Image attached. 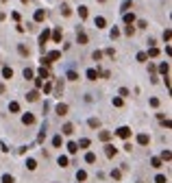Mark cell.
<instances>
[{
	"mask_svg": "<svg viewBox=\"0 0 172 183\" xmlns=\"http://www.w3.org/2000/svg\"><path fill=\"white\" fill-rule=\"evenodd\" d=\"M124 35H129V37H131V35H135V29H133L131 24H129V26H126V29H124Z\"/></svg>",
	"mask_w": 172,
	"mask_h": 183,
	"instance_id": "obj_36",
	"label": "cell"
},
{
	"mask_svg": "<svg viewBox=\"0 0 172 183\" xmlns=\"http://www.w3.org/2000/svg\"><path fill=\"white\" fill-rule=\"evenodd\" d=\"M137 142H140V144H142V146H146V144H148V142H150V137H148V135H146V133H140V135H137Z\"/></svg>",
	"mask_w": 172,
	"mask_h": 183,
	"instance_id": "obj_15",
	"label": "cell"
},
{
	"mask_svg": "<svg viewBox=\"0 0 172 183\" xmlns=\"http://www.w3.org/2000/svg\"><path fill=\"white\" fill-rule=\"evenodd\" d=\"M170 37H172V33H170V29H166L164 31V42H170Z\"/></svg>",
	"mask_w": 172,
	"mask_h": 183,
	"instance_id": "obj_44",
	"label": "cell"
},
{
	"mask_svg": "<svg viewBox=\"0 0 172 183\" xmlns=\"http://www.w3.org/2000/svg\"><path fill=\"white\" fill-rule=\"evenodd\" d=\"M26 168H29V170H35V168H37V161H35V159H26Z\"/></svg>",
	"mask_w": 172,
	"mask_h": 183,
	"instance_id": "obj_27",
	"label": "cell"
},
{
	"mask_svg": "<svg viewBox=\"0 0 172 183\" xmlns=\"http://www.w3.org/2000/svg\"><path fill=\"white\" fill-rule=\"evenodd\" d=\"M37 76H41V79H44V81H46V79H48V76H50V72H48V70H46V66H41V68H39V70H37Z\"/></svg>",
	"mask_w": 172,
	"mask_h": 183,
	"instance_id": "obj_14",
	"label": "cell"
},
{
	"mask_svg": "<svg viewBox=\"0 0 172 183\" xmlns=\"http://www.w3.org/2000/svg\"><path fill=\"white\" fill-rule=\"evenodd\" d=\"M57 163H59V166H61V168H66V166H68V163H70V159L66 157V155H59V159H57Z\"/></svg>",
	"mask_w": 172,
	"mask_h": 183,
	"instance_id": "obj_18",
	"label": "cell"
},
{
	"mask_svg": "<svg viewBox=\"0 0 172 183\" xmlns=\"http://www.w3.org/2000/svg\"><path fill=\"white\" fill-rule=\"evenodd\" d=\"M85 179H87V172L85 170H78L76 172V181H85Z\"/></svg>",
	"mask_w": 172,
	"mask_h": 183,
	"instance_id": "obj_29",
	"label": "cell"
},
{
	"mask_svg": "<svg viewBox=\"0 0 172 183\" xmlns=\"http://www.w3.org/2000/svg\"><path fill=\"white\" fill-rule=\"evenodd\" d=\"M61 144H63V137H61V135H55V137H52V146H55V148H59Z\"/></svg>",
	"mask_w": 172,
	"mask_h": 183,
	"instance_id": "obj_22",
	"label": "cell"
},
{
	"mask_svg": "<svg viewBox=\"0 0 172 183\" xmlns=\"http://www.w3.org/2000/svg\"><path fill=\"white\" fill-rule=\"evenodd\" d=\"M35 122V116L33 113H24L22 116V124H33Z\"/></svg>",
	"mask_w": 172,
	"mask_h": 183,
	"instance_id": "obj_11",
	"label": "cell"
},
{
	"mask_svg": "<svg viewBox=\"0 0 172 183\" xmlns=\"http://www.w3.org/2000/svg\"><path fill=\"white\" fill-rule=\"evenodd\" d=\"M94 24H96V29H105V26H107V20H105L103 15H98L96 20H94Z\"/></svg>",
	"mask_w": 172,
	"mask_h": 183,
	"instance_id": "obj_8",
	"label": "cell"
},
{
	"mask_svg": "<svg viewBox=\"0 0 172 183\" xmlns=\"http://www.w3.org/2000/svg\"><path fill=\"white\" fill-rule=\"evenodd\" d=\"M148 105H150V107H159V98H150Z\"/></svg>",
	"mask_w": 172,
	"mask_h": 183,
	"instance_id": "obj_47",
	"label": "cell"
},
{
	"mask_svg": "<svg viewBox=\"0 0 172 183\" xmlns=\"http://www.w3.org/2000/svg\"><path fill=\"white\" fill-rule=\"evenodd\" d=\"M159 72H161L164 76H166L168 72H170V66H168V61H166V63H159Z\"/></svg>",
	"mask_w": 172,
	"mask_h": 183,
	"instance_id": "obj_21",
	"label": "cell"
},
{
	"mask_svg": "<svg viewBox=\"0 0 172 183\" xmlns=\"http://www.w3.org/2000/svg\"><path fill=\"white\" fill-rule=\"evenodd\" d=\"M11 17H13L15 22H20V13H17V11H13V13H11Z\"/></svg>",
	"mask_w": 172,
	"mask_h": 183,
	"instance_id": "obj_53",
	"label": "cell"
},
{
	"mask_svg": "<svg viewBox=\"0 0 172 183\" xmlns=\"http://www.w3.org/2000/svg\"><path fill=\"white\" fill-rule=\"evenodd\" d=\"M146 59H148V57H146V52H140V54H137V61H142V63H144Z\"/></svg>",
	"mask_w": 172,
	"mask_h": 183,
	"instance_id": "obj_50",
	"label": "cell"
},
{
	"mask_svg": "<svg viewBox=\"0 0 172 183\" xmlns=\"http://www.w3.org/2000/svg\"><path fill=\"white\" fill-rule=\"evenodd\" d=\"M68 81H78V74H76V72H68Z\"/></svg>",
	"mask_w": 172,
	"mask_h": 183,
	"instance_id": "obj_37",
	"label": "cell"
},
{
	"mask_svg": "<svg viewBox=\"0 0 172 183\" xmlns=\"http://www.w3.org/2000/svg\"><path fill=\"white\" fill-rule=\"evenodd\" d=\"M61 13H63V15H70L72 11H70V7H68V5H63V7H61Z\"/></svg>",
	"mask_w": 172,
	"mask_h": 183,
	"instance_id": "obj_46",
	"label": "cell"
},
{
	"mask_svg": "<svg viewBox=\"0 0 172 183\" xmlns=\"http://www.w3.org/2000/svg\"><path fill=\"white\" fill-rule=\"evenodd\" d=\"M87 124L92 126V129H98V126H100V120H98V118H89V120H87Z\"/></svg>",
	"mask_w": 172,
	"mask_h": 183,
	"instance_id": "obj_19",
	"label": "cell"
},
{
	"mask_svg": "<svg viewBox=\"0 0 172 183\" xmlns=\"http://www.w3.org/2000/svg\"><path fill=\"white\" fill-rule=\"evenodd\" d=\"M111 103H113V107H122V98L118 96V98H113V100H111Z\"/></svg>",
	"mask_w": 172,
	"mask_h": 183,
	"instance_id": "obj_45",
	"label": "cell"
},
{
	"mask_svg": "<svg viewBox=\"0 0 172 183\" xmlns=\"http://www.w3.org/2000/svg\"><path fill=\"white\" fill-rule=\"evenodd\" d=\"M2 79H7V81H9V79H13V70L9 68V66L2 68Z\"/></svg>",
	"mask_w": 172,
	"mask_h": 183,
	"instance_id": "obj_12",
	"label": "cell"
},
{
	"mask_svg": "<svg viewBox=\"0 0 172 183\" xmlns=\"http://www.w3.org/2000/svg\"><path fill=\"white\" fill-rule=\"evenodd\" d=\"M170 157H172L170 150H164V153H161V159H164V161H170Z\"/></svg>",
	"mask_w": 172,
	"mask_h": 183,
	"instance_id": "obj_43",
	"label": "cell"
},
{
	"mask_svg": "<svg viewBox=\"0 0 172 183\" xmlns=\"http://www.w3.org/2000/svg\"><path fill=\"white\" fill-rule=\"evenodd\" d=\"M61 37H63V31H61V29H55V31H52V42H61Z\"/></svg>",
	"mask_w": 172,
	"mask_h": 183,
	"instance_id": "obj_16",
	"label": "cell"
},
{
	"mask_svg": "<svg viewBox=\"0 0 172 183\" xmlns=\"http://www.w3.org/2000/svg\"><path fill=\"white\" fill-rule=\"evenodd\" d=\"M59 57H61V50H52V52H48V57H46V59H48L50 63H55Z\"/></svg>",
	"mask_w": 172,
	"mask_h": 183,
	"instance_id": "obj_6",
	"label": "cell"
},
{
	"mask_svg": "<svg viewBox=\"0 0 172 183\" xmlns=\"http://www.w3.org/2000/svg\"><path fill=\"white\" fill-rule=\"evenodd\" d=\"M41 89H44V92H46V94H48V92L52 89V85H50V83H44V85H41Z\"/></svg>",
	"mask_w": 172,
	"mask_h": 183,
	"instance_id": "obj_52",
	"label": "cell"
},
{
	"mask_svg": "<svg viewBox=\"0 0 172 183\" xmlns=\"http://www.w3.org/2000/svg\"><path fill=\"white\" fill-rule=\"evenodd\" d=\"M76 39H78V44H81V46H85V44H87V33L76 31Z\"/></svg>",
	"mask_w": 172,
	"mask_h": 183,
	"instance_id": "obj_5",
	"label": "cell"
},
{
	"mask_svg": "<svg viewBox=\"0 0 172 183\" xmlns=\"http://www.w3.org/2000/svg\"><path fill=\"white\" fill-rule=\"evenodd\" d=\"M78 15L85 20V17H87V7H78Z\"/></svg>",
	"mask_w": 172,
	"mask_h": 183,
	"instance_id": "obj_33",
	"label": "cell"
},
{
	"mask_svg": "<svg viewBox=\"0 0 172 183\" xmlns=\"http://www.w3.org/2000/svg\"><path fill=\"white\" fill-rule=\"evenodd\" d=\"M161 124H164V126H166V129H170V126H172V122L168 120V118H166V120H164V118H161Z\"/></svg>",
	"mask_w": 172,
	"mask_h": 183,
	"instance_id": "obj_51",
	"label": "cell"
},
{
	"mask_svg": "<svg viewBox=\"0 0 172 183\" xmlns=\"http://www.w3.org/2000/svg\"><path fill=\"white\" fill-rule=\"evenodd\" d=\"M98 76H100V72H98V70H94V68L87 70V79H89V81H96Z\"/></svg>",
	"mask_w": 172,
	"mask_h": 183,
	"instance_id": "obj_9",
	"label": "cell"
},
{
	"mask_svg": "<svg viewBox=\"0 0 172 183\" xmlns=\"http://www.w3.org/2000/svg\"><path fill=\"white\" fill-rule=\"evenodd\" d=\"M44 20H46V11L37 9V11H35V22H44Z\"/></svg>",
	"mask_w": 172,
	"mask_h": 183,
	"instance_id": "obj_7",
	"label": "cell"
},
{
	"mask_svg": "<svg viewBox=\"0 0 172 183\" xmlns=\"http://www.w3.org/2000/svg\"><path fill=\"white\" fill-rule=\"evenodd\" d=\"M111 177H113V179L118 181V179H120V177H122V172H120V170H111Z\"/></svg>",
	"mask_w": 172,
	"mask_h": 183,
	"instance_id": "obj_48",
	"label": "cell"
},
{
	"mask_svg": "<svg viewBox=\"0 0 172 183\" xmlns=\"http://www.w3.org/2000/svg\"><path fill=\"white\" fill-rule=\"evenodd\" d=\"M92 59H94V61L103 59V52H100V50H94V52H92Z\"/></svg>",
	"mask_w": 172,
	"mask_h": 183,
	"instance_id": "obj_34",
	"label": "cell"
},
{
	"mask_svg": "<svg viewBox=\"0 0 172 183\" xmlns=\"http://www.w3.org/2000/svg\"><path fill=\"white\" fill-rule=\"evenodd\" d=\"M129 94H131V92L126 87H120V98H129Z\"/></svg>",
	"mask_w": 172,
	"mask_h": 183,
	"instance_id": "obj_35",
	"label": "cell"
},
{
	"mask_svg": "<svg viewBox=\"0 0 172 183\" xmlns=\"http://www.w3.org/2000/svg\"><path fill=\"white\" fill-rule=\"evenodd\" d=\"M44 140H46V131L41 129V131H39V135H37V142H44Z\"/></svg>",
	"mask_w": 172,
	"mask_h": 183,
	"instance_id": "obj_49",
	"label": "cell"
},
{
	"mask_svg": "<svg viewBox=\"0 0 172 183\" xmlns=\"http://www.w3.org/2000/svg\"><path fill=\"white\" fill-rule=\"evenodd\" d=\"M98 137H100L103 142H107V140L111 137V133H109V131H100V135H98Z\"/></svg>",
	"mask_w": 172,
	"mask_h": 183,
	"instance_id": "obj_31",
	"label": "cell"
},
{
	"mask_svg": "<svg viewBox=\"0 0 172 183\" xmlns=\"http://www.w3.org/2000/svg\"><path fill=\"white\" fill-rule=\"evenodd\" d=\"M48 39H50V29H44L41 35H39V50H41V52H46V44H48Z\"/></svg>",
	"mask_w": 172,
	"mask_h": 183,
	"instance_id": "obj_1",
	"label": "cell"
},
{
	"mask_svg": "<svg viewBox=\"0 0 172 183\" xmlns=\"http://www.w3.org/2000/svg\"><path fill=\"white\" fill-rule=\"evenodd\" d=\"M22 2H29V0H22Z\"/></svg>",
	"mask_w": 172,
	"mask_h": 183,
	"instance_id": "obj_55",
	"label": "cell"
},
{
	"mask_svg": "<svg viewBox=\"0 0 172 183\" xmlns=\"http://www.w3.org/2000/svg\"><path fill=\"white\" fill-rule=\"evenodd\" d=\"M155 183H168V179H166L164 175H157V177H155Z\"/></svg>",
	"mask_w": 172,
	"mask_h": 183,
	"instance_id": "obj_39",
	"label": "cell"
},
{
	"mask_svg": "<svg viewBox=\"0 0 172 183\" xmlns=\"http://www.w3.org/2000/svg\"><path fill=\"white\" fill-rule=\"evenodd\" d=\"M109 35H111V39H115V37H120V31H118L115 26H113V29H111V33H109Z\"/></svg>",
	"mask_w": 172,
	"mask_h": 183,
	"instance_id": "obj_41",
	"label": "cell"
},
{
	"mask_svg": "<svg viewBox=\"0 0 172 183\" xmlns=\"http://www.w3.org/2000/svg\"><path fill=\"white\" fill-rule=\"evenodd\" d=\"M2 183H15L11 175H2Z\"/></svg>",
	"mask_w": 172,
	"mask_h": 183,
	"instance_id": "obj_40",
	"label": "cell"
},
{
	"mask_svg": "<svg viewBox=\"0 0 172 183\" xmlns=\"http://www.w3.org/2000/svg\"><path fill=\"white\" fill-rule=\"evenodd\" d=\"M76 150H78V146H76V142H70V144H68V153H70V155H74Z\"/></svg>",
	"mask_w": 172,
	"mask_h": 183,
	"instance_id": "obj_26",
	"label": "cell"
},
{
	"mask_svg": "<svg viewBox=\"0 0 172 183\" xmlns=\"http://www.w3.org/2000/svg\"><path fill=\"white\" fill-rule=\"evenodd\" d=\"M89 144H92V142H89L87 137H83V140H78V144H76V146H78V148H87Z\"/></svg>",
	"mask_w": 172,
	"mask_h": 183,
	"instance_id": "obj_25",
	"label": "cell"
},
{
	"mask_svg": "<svg viewBox=\"0 0 172 183\" xmlns=\"http://www.w3.org/2000/svg\"><path fill=\"white\" fill-rule=\"evenodd\" d=\"M115 133H118V137H122V140H129V137H131V129H129V126H120Z\"/></svg>",
	"mask_w": 172,
	"mask_h": 183,
	"instance_id": "obj_2",
	"label": "cell"
},
{
	"mask_svg": "<svg viewBox=\"0 0 172 183\" xmlns=\"http://www.w3.org/2000/svg\"><path fill=\"white\" fill-rule=\"evenodd\" d=\"M0 94H5V85L2 83H0Z\"/></svg>",
	"mask_w": 172,
	"mask_h": 183,
	"instance_id": "obj_54",
	"label": "cell"
},
{
	"mask_svg": "<svg viewBox=\"0 0 172 183\" xmlns=\"http://www.w3.org/2000/svg\"><path fill=\"white\" fill-rule=\"evenodd\" d=\"M9 111H11V113H17V111H20V103L11 100V103H9Z\"/></svg>",
	"mask_w": 172,
	"mask_h": 183,
	"instance_id": "obj_17",
	"label": "cell"
},
{
	"mask_svg": "<svg viewBox=\"0 0 172 183\" xmlns=\"http://www.w3.org/2000/svg\"><path fill=\"white\" fill-rule=\"evenodd\" d=\"M61 133H63V135H72V133H74V124H70V122H68V124H63Z\"/></svg>",
	"mask_w": 172,
	"mask_h": 183,
	"instance_id": "obj_10",
	"label": "cell"
},
{
	"mask_svg": "<svg viewBox=\"0 0 172 183\" xmlns=\"http://www.w3.org/2000/svg\"><path fill=\"white\" fill-rule=\"evenodd\" d=\"M17 50H20V54H26V57H29V48H26V46H17Z\"/></svg>",
	"mask_w": 172,
	"mask_h": 183,
	"instance_id": "obj_38",
	"label": "cell"
},
{
	"mask_svg": "<svg viewBox=\"0 0 172 183\" xmlns=\"http://www.w3.org/2000/svg\"><path fill=\"white\" fill-rule=\"evenodd\" d=\"M85 161H87V163H96V155H94V153H87V155H85Z\"/></svg>",
	"mask_w": 172,
	"mask_h": 183,
	"instance_id": "obj_28",
	"label": "cell"
},
{
	"mask_svg": "<svg viewBox=\"0 0 172 183\" xmlns=\"http://www.w3.org/2000/svg\"><path fill=\"white\" fill-rule=\"evenodd\" d=\"M105 155L111 159V157H115V155H118V148H115L113 144H107V146H105Z\"/></svg>",
	"mask_w": 172,
	"mask_h": 183,
	"instance_id": "obj_4",
	"label": "cell"
},
{
	"mask_svg": "<svg viewBox=\"0 0 172 183\" xmlns=\"http://www.w3.org/2000/svg\"><path fill=\"white\" fill-rule=\"evenodd\" d=\"M55 111H57V116H59V118L68 116V105H66V103H59V105L55 107Z\"/></svg>",
	"mask_w": 172,
	"mask_h": 183,
	"instance_id": "obj_3",
	"label": "cell"
},
{
	"mask_svg": "<svg viewBox=\"0 0 172 183\" xmlns=\"http://www.w3.org/2000/svg\"><path fill=\"white\" fill-rule=\"evenodd\" d=\"M33 76H35V72H33L31 68H24V79H26V81H31Z\"/></svg>",
	"mask_w": 172,
	"mask_h": 183,
	"instance_id": "obj_24",
	"label": "cell"
},
{
	"mask_svg": "<svg viewBox=\"0 0 172 183\" xmlns=\"http://www.w3.org/2000/svg\"><path fill=\"white\" fill-rule=\"evenodd\" d=\"M124 22H126V24H133V22H135V15L126 11V13H124Z\"/></svg>",
	"mask_w": 172,
	"mask_h": 183,
	"instance_id": "obj_23",
	"label": "cell"
},
{
	"mask_svg": "<svg viewBox=\"0 0 172 183\" xmlns=\"http://www.w3.org/2000/svg\"><path fill=\"white\" fill-rule=\"evenodd\" d=\"M41 85H44V79H41V76H37V79H35V87L41 89Z\"/></svg>",
	"mask_w": 172,
	"mask_h": 183,
	"instance_id": "obj_42",
	"label": "cell"
},
{
	"mask_svg": "<svg viewBox=\"0 0 172 183\" xmlns=\"http://www.w3.org/2000/svg\"><path fill=\"white\" fill-rule=\"evenodd\" d=\"M150 163H152V168H161V159H159V157H152Z\"/></svg>",
	"mask_w": 172,
	"mask_h": 183,
	"instance_id": "obj_32",
	"label": "cell"
},
{
	"mask_svg": "<svg viewBox=\"0 0 172 183\" xmlns=\"http://www.w3.org/2000/svg\"><path fill=\"white\" fill-rule=\"evenodd\" d=\"M131 7H133V2H131V0H124V2H122V7H120V11H122V13H126Z\"/></svg>",
	"mask_w": 172,
	"mask_h": 183,
	"instance_id": "obj_20",
	"label": "cell"
},
{
	"mask_svg": "<svg viewBox=\"0 0 172 183\" xmlns=\"http://www.w3.org/2000/svg\"><path fill=\"white\" fill-rule=\"evenodd\" d=\"M37 96H39V92L33 89V92H29V94H26V100H29V103H35V100H37Z\"/></svg>",
	"mask_w": 172,
	"mask_h": 183,
	"instance_id": "obj_13",
	"label": "cell"
},
{
	"mask_svg": "<svg viewBox=\"0 0 172 183\" xmlns=\"http://www.w3.org/2000/svg\"><path fill=\"white\" fill-rule=\"evenodd\" d=\"M157 54H159V48H150V50L146 52V57H150V59H152V57H157Z\"/></svg>",
	"mask_w": 172,
	"mask_h": 183,
	"instance_id": "obj_30",
	"label": "cell"
}]
</instances>
